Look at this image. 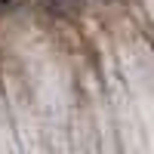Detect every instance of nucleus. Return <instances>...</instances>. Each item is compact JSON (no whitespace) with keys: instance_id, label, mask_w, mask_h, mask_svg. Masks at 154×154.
Returning <instances> with one entry per match:
<instances>
[{"instance_id":"1","label":"nucleus","mask_w":154,"mask_h":154,"mask_svg":"<svg viewBox=\"0 0 154 154\" xmlns=\"http://www.w3.org/2000/svg\"><path fill=\"white\" fill-rule=\"evenodd\" d=\"M40 6L56 19H74L83 12V0H40Z\"/></svg>"},{"instance_id":"2","label":"nucleus","mask_w":154,"mask_h":154,"mask_svg":"<svg viewBox=\"0 0 154 154\" xmlns=\"http://www.w3.org/2000/svg\"><path fill=\"white\" fill-rule=\"evenodd\" d=\"M22 6V0H0V16H12Z\"/></svg>"}]
</instances>
